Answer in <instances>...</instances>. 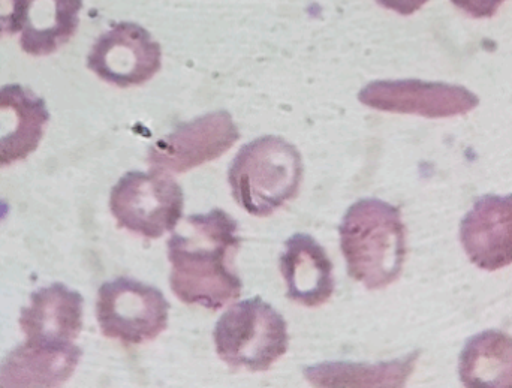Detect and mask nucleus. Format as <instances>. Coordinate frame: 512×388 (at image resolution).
Returning <instances> with one entry per match:
<instances>
[{"label": "nucleus", "instance_id": "obj_20", "mask_svg": "<svg viewBox=\"0 0 512 388\" xmlns=\"http://www.w3.org/2000/svg\"><path fill=\"white\" fill-rule=\"evenodd\" d=\"M376 2L397 14L411 15L420 11L429 0H376Z\"/></svg>", "mask_w": 512, "mask_h": 388}, {"label": "nucleus", "instance_id": "obj_13", "mask_svg": "<svg viewBox=\"0 0 512 388\" xmlns=\"http://www.w3.org/2000/svg\"><path fill=\"white\" fill-rule=\"evenodd\" d=\"M80 357L81 350L74 344L27 341L0 365V387L62 386L74 374Z\"/></svg>", "mask_w": 512, "mask_h": 388}, {"label": "nucleus", "instance_id": "obj_11", "mask_svg": "<svg viewBox=\"0 0 512 388\" xmlns=\"http://www.w3.org/2000/svg\"><path fill=\"white\" fill-rule=\"evenodd\" d=\"M48 120L47 104L32 90L21 84L0 87V168L32 155Z\"/></svg>", "mask_w": 512, "mask_h": 388}, {"label": "nucleus", "instance_id": "obj_16", "mask_svg": "<svg viewBox=\"0 0 512 388\" xmlns=\"http://www.w3.org/2000/svg\"><path fill=\"white\" fill-rule=\"evenodd\" d=\"M459 369L466 387L512 388L511 336L484 332L469 339Z\"/></svg>", "mask_w": 512, "mask_h": 388}, {"label": "nucleus", "instance_id": "obj_5", "mask_svg": "<svg viewBox=\"0 0 512 388\" xmlns=\"http://www.w3.org/2000/svg\"><path fill=\"white\" fill-rule=\"evenodd\" d=\"M185 197L165 171H131L111 191L110 209L119 227L147 239L173 231L183 215Z\"/></svg>", "mask_w": 512, "mask_h": 388}, {"label": "nucleus", "instance_id": "obj_17", "mask_svg": "<svg viewBox=\"0 0 512 388\" xmlns=\"http://www.w3.org/2000/svg\"><path fill=\"white\" fill-rule=\"evenodd\" d=\"M417 354L379 365L321 363L307 368L304 377L316 387H402L414 372Z\"/></svg>", "mask_w": 512, "mask_h": 388}, {"label": "nucleus", "instance_id": "obj_4", "mask_svg": "<svg viewBox=\"0 0 512 388\" xmlns=\"http://www.w3.org/2000/svg\"><path fill=\"white\" fill-rule=\"evenodd\" d=\"M216 351L234 369L264 372L288 351L282 315L261 297L231 306L215 327Z\"/></svg>", "mask_w": 512, "mask_h": 388}, {"label": "nucleus", "instance_id": "obj_15", "mask_svg": "<svg viewBox=\"0 0 512 388\" xmlns=\"http://www.w3.org/2000/svg\"><path fill=\"white\" fill-rule=\"evenodd\" d=\"M81 9L83 0H26L21 50L35 57L56 53L77 32Z\"/></svg>", "mask_w": 512, "mask_h": 388}, {"label": "nucleus", "instance_id": "obj_3", "mask_svg": "<svg viewBox=\"0 0 512 388\" xmlns=\"http://www.w3.org/2000/svg\"><path fill=\"white\" fill-rule=\"evenodd\" d=\"M228 179L233 197L249 215L270 216L297 197L303 161L291 143L267 135L240 149Z\"/></svg>", "mask_w": 512, "mask_h": 388}, {"label": "nucleus", "instance_id": "obj_7", "mask_svg": "<svg viewBox=\"0 0 512 388\" xmlns=\"http://www.w3.org/2000/svg\"><path fill=\"white\" fill-rule=\"evenodd\" d=\"M161 45L140 24H114L93 44L87 66L105 83L141 86L161 69Z\"/></svg>", "mask_w": 512, "mask_h": 388}, {"label": "nucleus", "instance_id": "obj_14", "mask_svg": "<svg viewBox=\"0 0 512 388\" xmlns=\"http://www.w3.org/2000/svg\"><path fill=\"white\" fill-rule=\"evenodd\" d=\"M20 327L27 341L72 344L83 330V297L62 284L41 288L21 312Z\"/></svg>", "mask_w": 512, "mask_h": 388}, {"label": "nucleus", "instance_id": "obj_12", "mask_svg": "<svg viewBox=\"0 0 512 388\" xmlns=\"http://www.w3.org/2000/svg\"><path fill=\"white\" fill-rule=\"evenodd\" d=\"M280 272L288 288L286 296L298 305L318 308L333 296V264L309 234H295L286 240Z\"/></svg>", "mask_w": 512, "mask_h": 388}, {"label": "nucleus", "instance_id": "obj_1", "mask_svg": "<svg viewBox=\"0 0 512 388\" xmlns=\"http://www.w3.org/2000/svg\"><path fill=\"white\" fill-rule=\"evenodd\" d=\"M239 225L224 210L186 219L185 228L168 240L171 290L188 305L218 311L242 294L243 282L233 270L242 246Z\"/></svg>", "mask_w": 512, "mask_h": 388}, {"label": "nucleus", "instance_id": "obj_2", "mask_svg": "<svg viewBox=\"0 0 512 388\" xmlns=\"http://www.w3.org/2000/svg\"><path fill=\"white\" fill-rule=\"evenodd\" d=\"M340 248L355 281L381 290L399 279L406 260V230L397 207L360 200L349 207L339 228Z\"/></svg>", "mask_w": 512, "mask_h": 388}, {"label": "nucleus", "instance_id": "obj_10", "mask_svg": "<svg viewBox=\"0 0 512 388\" xmlns=\"http://www.w3.org/2000/svg\"><path fill=\"white\" fill-rule=\"evenodd\" d=\"M460 239L469 260L495 272L512 264V195L481 198L463 219Z\"/></svg>", "mask_w": 512, "mask_h": 388}, {"label": "nucleus", "instance_id": "obj_6", "mask_svg": "<svg viewBox=\"0 0 512 388\" xmlns=\"http://www.w3.org/2000/svg\"><path fill=\"white\" fill-rule=\"evenodd\" d=\"M170 303L158 288L117 278L99 288L96 317L104 336L126 345L158 338L168 326Z\"/></svg>", "mask_w": 512, "mask_h": 388}, {"label": "nucleus", "instance_id": "obj_8", "mask_svg": "<svg viewBox=\"0 0 512 388\" xmlns=\"http://www.w3.org/2000/svg\"><path fill=\"white\" fill-rule=\"evenodd\" d=\"M240 138L239 128L228 111H215L192 122L153 144L149 162L156 170L185 173L227 153Z\"/></svg>", "mask_w": 512, "mask_h": 388}, {"label": "nucleus", "instance_id": "obj_9", "mask_svg": "<svg viewBox=\"0 0 512 388\" xmlns=\"http://www.w3.org/2000/svg\"><path fill=\"white\" fill-rule=\"evenodd\" d=\"M358 99L375 110L432 119L460 116L480 104L478 96L466 87L420 80L373 81Z\"/></svg>", "mask_w": 512, "mask_h": 388}, {"label": "nucleus", "instance_id": "obj_19", "mask_svg": "<svg viewBox=\"0 0 512 388\" xmlns=\"http://www.w3.org/2000/svg\"><path fill=\"white\" fill-rule=\"evenodd\" d=\"M507 0H451L454 6L474 18H490Z\"/></svg>", "mask_w": 512, "mask_h": 388}, {"label": "nucleus", "instance_id": "obj_18", "mask_svg": "<svg viewBox=\"0 0 512 388\" xmlns=\"http://www.w3.org/2000/svg\"><path fill=\"white\" fill-rule=\"evenodd\" d=\"M26 0H0V38L20 32Z\"/></svg>", "mask_w": 512, "mask_h": 388}]
</instances>
